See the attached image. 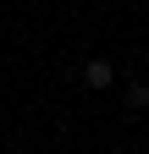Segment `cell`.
<instances>
[{
    "mask_svg": "<svg viewBox=\"0 0 149 154\" xmlns=\"http://www.w3.org/2000/svg\"><path fill=\"white\" fill-rule=\"evenodd\" d=\"M83 83L88 88H110V83H116V66H110L105 55H94V61H83Z\"/></svg>",
    "mask_w": 149,
    "mask_h": 154,
    "instance_id": "1",
    "label": "cell"
},
{
    "mask_svg": "<svg viewBox=\"0 0 149 154\" xmlns=\"http://www.w3.org/2000/svg\"><path fill=\"white\" fill-rule=\"evenodd\" d=\"M127 105L144 110V105H149V88H144V83H133V88H127Z\"/></svg>",
    "mask_w": 149,
    "mask_h": 154,
    "instance_id": "2",
    "label": "cell"
}]
</instances>
